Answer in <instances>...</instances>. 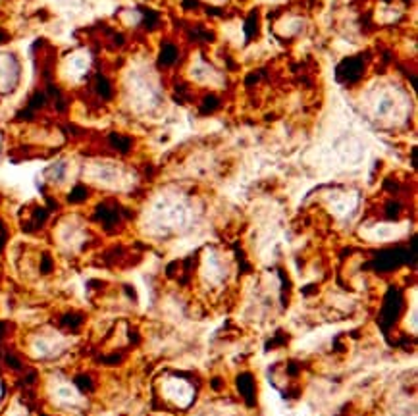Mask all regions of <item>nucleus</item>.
I'll return each instance as SVG.
<instances>
[{"label":"nucleus","instance_id":"1","mask_svg":"<svg viewBox=\"0 0 418 416\" xmlns=\"http://www.w3.org/2000/svg\"><path fill=\"white\" fill-rule=\"evenodd\" d=\"M160 391H162L164 399L177 408H187L195 397L193 386L184 378H175V376H170L164 380Z\"/></svg>","mask_w":418,"mask_h":416},{"label":"nucleus","instance_id":"2","mask_svg":"<svg viewBox=\"0 0 418 416\" xmlns=\"http://www.w3.org/2000/svg\"><path fill=\"white\" fill-rule=\"evenodd\" d=\"M31 353L37 356V358H54L60 353H64L66 349V339L62 337L58 332H39L31 339Z\"/></svg>","mask_w":418,"mask_h":416},{"label":"nucleus","instance_id":"3","mask_svg":"<svg viewBox=\"0 0 418 416\" xmlns=\"http://www.w3.org/2000/svg\"><path fill=\"white\" fill-rule=\"evenodd\" d=\"M52 401L64 408H79L83 405V395L77 391V387L70 384L64 378H56L51 387Z\"/></svg>","mask_w":418,"mask_h":416},{"label":"nucleus","instance_id":"4","mask_svg":"<svg viewBox=\"0 0 418 416\" xmlns=\"http://www.w3.org/2000/svg\"><path fill=\"white\" fill-rule=\"evenodd\" d=\"M367 71V62L362 56H349L345 60H341V64L337 66V79L345 85L360 82L365 77Z\"/></svg>","mask_w":418,"mask_h":416},{"label":"nucleus","instance_id":"5","mask_svg":"<svg viewBox=\"0 0 418 416\" xmlns=\"http://www.w3.org/2000/svg\"><path fill=\"white\" fill-rule=\"evenodd\" d=\"M180 62V47L172 41H164L158 52V64L162 68H172Z\"/></svg>","mask_w":418,"mask_h":416},{"label":"nucleus","instance_id":"6","mask_svg":"<svg viewBox=\"0 0 418 416\" xmlns=\"http://www.w3.org/2000/svg\"><path fill=\"white\" fill-rule=\"evenodd\" d=\"M258 27H260V23H258V14H251L245 21V35L249 41L255 39L256 35H258Z\"/></svg>","mask_w":418,"mask_h":416}]
</instances>
